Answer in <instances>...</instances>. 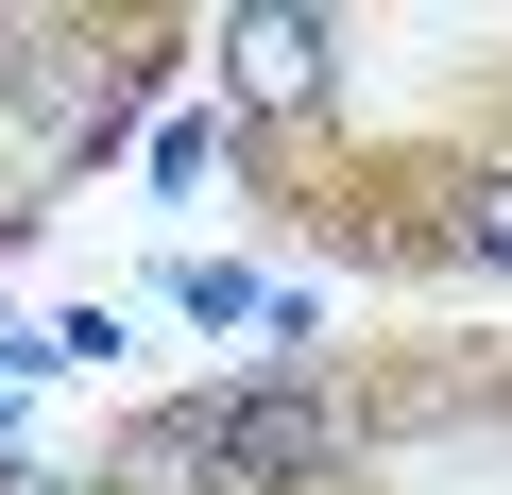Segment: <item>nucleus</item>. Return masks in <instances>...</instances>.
<instances>
[{"label": "nucleus", "instance_id": "obj_1", "mask_svg": "<svg viewBox=\"0 0 512 495\" xmlns=\"http://www.w3.org/2000/svg\"><path fill=\"white\" fill-rule=\"evenodd\" d=\"M222 478L239 495H325V478H359V410L308 393V376H256V393H222Z\"/></svg>", "mask_w": 512, "mask_h": 495}, {"label": "nucleus", "instance_id": "obj_2", "mask_svg": "<svg viewBox=\"0 0 512 495\" xmlns=\"http://www.w3.org/2000/svg\"><path fill=\"white\" fill-rule=\"evenodd\" d=\"M0 103H18L52 154H103V137L137 120V86H120V69H86L52 18H0Z\"/></svg>", "mask_w": 512, "mask_h": 495}, {"label": "nucleus", "instance_id": "obj_3", "mask_svg": "<svg viewBox=\"0 0 512 495\" xmlns=\"http://www.w3.org/2000/svg\"><path fill=\"white\" fill-rule=\"evenodd\" d=\"M120 495H239V478H222V393H171V410H137V444H120Z\"/></svg>", "mask_w": 512, "mask_h": 495}, {"label": "nucleus", "instance_id": "obj_4", "mask_svg": "<svg viewBox=\"0 0 512 495\" xmlns=\"http://www.w3.org/2000/svg\"><path fill=\"white\" fill-rule=\"evenodd\" d=\"M325 52H342L325 18H222V86H239V103H274V120L325 103Z\"/></svg>", "mask_w": 512, "mask_h": 495}, {"label": "nucleus", "instance_id": "obj_5", "mask_svg": "<svg viewBox=\"0 0 512 495\" xmlns=\"http://www.w3.org/2000/svg\"><path fill=\"white\" fill-rule=\"evenodd\" d=\"M444 257H478V274H512V171H478V188H461V222H444Z\"/></svg>", "mask_w": 512, "mask_h": 495}, {"label": "nucleus", "instance_id": "obj_6", "mask_svg": "<svg viewBox=\"0 0 512 495\" xmlns=\"http://www.w3.org/2000/svg\"><path fill=\"white\" fill-rule=\"evenodd\" d=\"M18 222H35V205H0V239H18Z\"/></svg>", "mask_w": 512, "mask_h": 495}]
</instances>
